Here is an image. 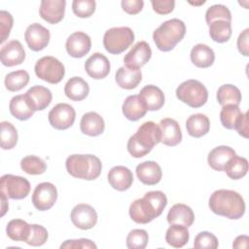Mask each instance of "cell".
I'll return each instance as SVG.
<instances>
[{
	"label": "cell",
	"instance_id": "484cf974",
	"mask_svg": "<svg viewBox=\"0 0 249 249\" xmlns=\"http://www.w3.org/2000/svg\"><path fill=\"white\" fill-rule=\"evenodd\" d=\"M138 95L145 103L148 111L160 110L164 104V94L162 90L154 85L145 86Z\"/></svg>",
	"mask_w": 249,
	"mask_h": 249
},
{
	"label": "cell",
	"instance_id": "4316f807",
	"mask_svg": "<svg viewBox=\"0 0 249 249\" xmlns=\"http://www.w3.org/2000/svg\"><path fill=\"white\" fill-rule=\"evenodd\" d=\"M80 128L84 134L89 136H98L105 128L102 117L96 112H88L83 115L80 122Z\"/></svg>",
	"mask_w": 249,
	"mask_h": 249
},
{
	"label": "cell",
	"instance_id": "ac0fdd59",
	"mask_svg": "<svg viewBox=\"0 0 249 249\" xmlns=\"http://www.w3.org/2000/svg\"><path fill=\"white\" fill-rule=\"evenodd\" d=\"M109 59L100 53H94L91 54L85 63L86 72L89 77L95 80L104 79L110 72Z\"/></svg>",
	"mask_w": 249,
	"mask_h": 249
},
{
	"label": "cell",
	"instance_id": "816d5d0a",
	"mask_svg": "<svg viewBox=\"0 0 249 249\" xmlns=\"http://www.w3.org/2000/svg\"><path fill=\"white\" fill-rule=\"evenodd\" d=\"M249 29L243 30L237 39V49L241 54L244 56L249 55Z\"/></svg>",
	"mask_w": 249,
	"mask_h": 249
},
{
	"label": "cell",
	"instance_id": "6da1fadb",
	"mask_svg": "<svg viewBox=\"0 0 249 249\" xmlns=\"http://www.w3.org/2000/svg\"><path fill=\"white\" fill-rule=\"evenodd\" d=\"M166 204V196L161 191H151L130 204L129 216L137 224H148L162 213Z\"/></svg>",
	"mask_w": 249,
	"mask_h": 249
},
{
	"label": "cell",
	"instance_id": "836d02e7",
	"mask_svg": "<svg viewBox=\"0 0 249 249\" xmlns=\"http://www.w3.org/2000/svg\"><path fill=\"white\" fill-rule=\"evenodd\" d=\"M217 101L220 105H239L241 102V93L238 88L233 85L227 84L221 86L217 90Z\"/></svg>",
	"mask_w": 249,
	"mask_h": 249
},
{
	"label": "cell",
	"instance_id": "52a82bcc",
	"mask_svg": "<svg viewBox=\"0 0 249 249\" xmlns=\"http://www.w3.org/2000/svg\"><path fill=\"white\" fill-rule=\"evenodd\" d=\"M134 33L130 27L121 26L108 29L103 36V46L112 54H119L132 45Z\"/></svg>",
	"mask_w": 249,
	"mask_h": 249
},
{
	"label": "cell",
	"instance_id": "f35d334b",
	"mask_svg": "<svg viewBox=\"0 0 249 249\" xmlns=\"http://www.w3.org/2000/svg\"><path fill=\"white\" fill-rule=\"evenodd\" d=\"M0 142L1 148L4 150L13 149L18 142V131L16 127L9 122L4 121L1 123Z\"/></svg>",
	"mask_w": 249,
	"mask_h": 249
},
{
	"label": "cell",
	"instance_id": "9c48e42d",
	"mask_svg": "<svg viewBox=\"0 0 249 249\" xmlns=\"http://www.w3.org/2000/svg\"><path fill=\"white\" fill-rule=\"evenodd\" d=\"M1 193L11 199H22L29 195L30 183L21 176L5 174L1 177Z\"/></svg>",
	"mask_w": 249,
	"mask_h": 249
},
{
	"label": "cell",
	"instance_id": "ba28073f",
	"mask_svg": "<svg viewBox=\"0 0 249 249\" xmlns=\"http://www.w3.org/2000/svg\"><path fill=\"white\" fill-rule=\"evenodd\" d=\"M34 71L36 76L50 84L59 83L65 74L64 65L53 56H43L37 60Z\"/></svg>",
	"mask_w": 249,
	"mask_h": 249
},
{
	"label": "cell",
	"instance_id": "8fae6325",
	"mask_svg": "<svg viewBox=\"0 0 249 249\" xmlns=\"http://www.w3.org/2000/svg\"><path fill=\"white\" fill-rule=\"evenodd\" d=\"M57 198V190L50 182H43L36 186L32 195V203L36 209L46 211L51 209Z\"/></svg>",
	"mask_w": 249,
	"mask_h": 249
},
{
	"label": "cell",
	"instance_id": "d590c367",
	"mask_svg": "<svg viewBox=\"0 0 249 249\" xmlns=\"http://www.w3.org/2000/svg\"><path fill=\"white\" fill-rule=\"evenodd\" d=\"M224 171L232 180H238L244 177L248 171V160L245 158L234 156L227 163Z\"/></svg>",
	"mask_w": 249,
	"mask_h": 249
},
{
	"label": "cell",
	"instance_id": "277c9868",
	"mask_svg": "<svg viewBox=\"0 0 249 249\" xmlns=\"http://www.w3.org/2000/svg\"><path fill=\"white\" fill-rule=\"evenodd\" d=\"M65 166L71 176L89 181L98 178L102 169L100 160L93 155H71L66 159Z\"/></svg>",
	"mask_w": 249,
	"mask_h": 249
},
{
	"label": "cell",
	"instance_id": "d4e9b609",
	"mask_svg": "<svg viewBox=\"0 0 249 249\" xmlns=\"http://www.w3.org/2000/svg\"><path fill=\"white\" fill-rule=\"evenodd\" d=\"M123 114L124 117L132 122L143 118L147 113V108L141 97L137 94L127 96L123 104Z\"/></svg>",
	"mask_w": 249,
	"mask_h": 249
},
{
	"label": "cell",
	"instance_id": "d6986e66",
	"mask_svg": "<svg viewBox=\"0 0 249 249\" xmlns=\"http://www.w3.org/2000/svg\"><path fill=\"white\" fill-rule=\"evenodd\" d=\"M107 179L113 189L123 192L129 189L132 185L133 175L127 167L117 165L110 169L107 175Z\"/></svg>",
	"mask_w": 249,
	"mask_h": 249
},
{
	"label": "cell",
	"instance_id": "f5cc1de1",
	"mask_svg": "<svg viewBox=\"0 0 249 249\" xmlns=\"http://www.w3.org/2000/svg\"><path fill=\"white\" fill-rule=\"evenodd\" d=\"M234 129L238 132L239 135L247 138L248 137V112L242 113L238 119Z\"/></svg>",
	"mask_w": 249,
	"mask_h": 249
},
{
	"label": "cell",
	"instance_id": "3957f363",
	"mask_svg": "<svg viewBox=\"0 0 249 249\" xmlns=\"http://www.w3.org/2000/svg\"><path fill=\"white\" fill-rule=\"evenodd\" d=\"M161 140L160 125L149 121L143 123L136 133L127 141V151L133 158H142L149 154L155 145Z\"/></svg>",
	"mask_w": 249,
	"mask_h": 249
},
{
	"label": "cell",
	"instance_id": "8d00e7d4",
	"mask_svg": "<svg viewBox=\"0 0 249 249\" xmlns=\"http://www.w3.org/2000/svg\"><path fill=\"white\" fill-rule=\"evenodd\" d=\"M209 35L217 43H225L231 36V24L225 20H216L209 24Z\"/></svg>",
	"mask_w": 249,
	"mask_h": 249
},
{
	"label": "cell",
	"instance_id": "ee69618b",
	"mask_svg": "<svg viewBox=\"0 0 249 249\" xmlns=\"http://www.w3.org/2000/svg\"><path fill=\"white\" fill-rule=\"evenodd\" d=\"M48 239V231L47 230L37 224L30 225V231L29 235L26 239V243L31 246H41L43 245Z\"/></svg>",
	"mask_w": 249,
	"mask_h": 249
},
{
	"label": "cell",
	"instance_id": "7dc6e473",
	"mask_svg": "<svg viewBox=\"0 0 249 249\" xmlns=\"http://www.w3.org/2000/svg\"><path fill=\"white\" fill-rule=\"evenodd\" d=\"M13 17L7 11L0 12V31H1V40L0 42L3 43L10 35V31L13 27Z\"/></svg>",
	"mask_w": 249,
	"mask_h": 249
},
{
	"label": "cell",
	"instance_id": "4dcf8cb0",
	"mask_svg": "<svg viewBox=\"0 0 249 249\" xmlns=\"http://www.w3.org/2000/svg\"><path fill=\"white\" fill-rule=\"evenodd\" d=\"M186 128L189 135L199 138L208 133L210 128V121L203 114H193L186 121Z\"/></svg>",
	"mask_w": 249,
	"mask_h": 249
},
{
	"label": "cell",
	"instance_id": "f907efd6",
	"mask_svg": "<svg viewBox=\"0 0 249 249\" xmlns=\"http://www.w3.org/2000/svg\"><path fill=\"white\" fill-rule=\"evenodd\" d=\"M123 10L129 15H136L142 11L144 2L142 0H123L122 1Z\"/></svg>",
	"mask_w": 249,
	"mask_h": 249
},
{
	"label": "cell",
	"instance_id": "8992f818",
	"mask_svg": "<svg viewBox=\"0 0 249 249\" xmlns=\"http://www.w3.org/2000/svg\"><path fill=\"white\" fill-rule=\"evenodd\" d=\"M177 98L192 108L203 106L208 98L207 89L197 80H187L176 89Z\"/></svg>",
	"mask_w": 249,
	"mask_h": 249
},
{
	"label": "cell",
	"instance_id": "74e56055",
	"mask_svg": "<svg viewBox=\"0 0 249 249\" xmlns=\"http://www.w3.org/2000/svg\"><path fill=\"white\" fill-rule=\"evenodd\" d=\"M29 82V74L25 70H17L10 72L5 77V87L10 91H18L22 89Z\"/></svg>",
	"mask_w": 249,
	"mask_h": 249
},
{
	"label": "cell",
	"instance_id": "1f68e13d",
	"mask_svg": "<svg viewBox=\"0 0 249 249\" xmlns=\"http://www.w3.org/2000/svg\"><path fill=\"white\" fill-rule=\"evenodd\" d=\"M190 56L192 62L199 68H207L211 66L215 60L213 50L205 44H197L193 47Z\"/></svg>",
	"mask_w": 249,
	"mask_h": 249
},
{
	"label": "cell",
	"instance_id": "2e32d148",
	"mask_svg": "<svg viewBox=\"0 0 249 249\" xmlns=\"http://www.w3.org/2000/svg\"><path fill=\"white\" fill-rule=\"evenodd\" d=\"M0 58L3 65L12 67L21 64L25 59V52L18 40H12L5 44L0 51Z\"/></svg>",
	"mask_w": 249,
	"mask_h": 249
},
{
	"label": "cell",
	"instance_id": "c3c4849f",
	"mask_svg": "<svg viewBox=\"0 0 249 249\" xmlns=\"http://www.w3.org/2000/svg\"><path fill=\"white\" fill-rule=\"evenodd\" d=\"M153 10L159 15H167L171 13L175 6L173 0H152L151 1Z\"/></svg>",
	"mask_w": 249,
	"mask_h": 249
},
{
	"label": "cell",
	"instance_id": "5bb4252c",
	"mask_svg": "<svg viewBox=\"0 0 249 249\" xmlns=\"http://www.w3.org/2000/svg\"><path fill=\"white\" fill-rule=\"evenodd\" d=\"M152 56V50L145 41L136 43L132 49L124 55V66L130 69H140L144 66Z\"/></svg>",
	"mask_w": 249,
	"mask_h": 249
},
{
	"label": "cell",
	"instance_id": "ab89813d",
	"mask_svg": "<svg viewBox=\"0 0 249 249\" xmlns=\"http://www.w3.org/2000/svg\"><path fill=\"white\" fill-rule=\"evenodd\" d=\"M21 169L30 175L43 174L47 169L46 162L37 156H26L20 160Z\"/></svg>",
	"mask_w": 249,
	"mask_h": 249
},
{
	"label": "cell",
	"instance_id": "83f0119b",
	"mask_svg": "<svg viewBox=\"0 0 249 249\" xmlns=\"http://www.w3.org/2000/svg\"><path fill=\"white\" fill-rule=\"evenodd\" d=\"M9 109L11 114L19 121L28 120L35 112L25 93L14 96L10 101Z\"/></svg>",
	"mask_w": 249,
	"mask_h": 249
},
{
	"label": "cell",
	"instance_id": "f1b7e54d",
	"mask_svg": "<svg viewBox=\"0 0 249 249\" xmlns=\"http://www.w3.org/2000/svg\"><path fill=\"white\" fill-rule=\"evenodd\" d=\"M118 86L124 89H135L142 80V73L139 69H130L125 66L120 67L115 75Z\"/></svg>",
	"mask_w": 249,
	"mask_h": 249
},
{
	"label": "cell",
	"instance_id": "7bdbcfd3",
	"mask_svg": "<svg viewBox=\"0 0 249 249\" xmlns=\"http://www.w3.org/2000/svg\"><path fill=\"white\" fill-rule=\"evenodd\" d=\"M149 236L145 230L135 229L126 236V246L129 249H144L148 244Z\"/></svg>",
	"mask_w": 249,
	"mask_h": 249
},
{
	"label": "cell",
	"instance_id": "f546056e",
	"mask_svg": "<svg viewBox=\"0 0 249 249\" xmlns=\"http://www.w3.org/2000/svg\"><path fill=\"white\" fill-rule=\"evenodd\" d=\"M89 92V84L81 77L70 78L64 87L65 95L73 101H81L85 99Z\"/></svg>",
	"mask_w": 249,
	"mask_h": 249
},
{
	"label": "cell",
	"instance_id": "db71d44e",
	"mask_svg": "<svg viewBox=\"0 0 249 249\" xmlns=\"http://www.w3.org/2000/svg\"><path fill=\"white\" fill-rule=\"evenodd\" d=\"M248 241H249V237L247 235H238L234 239V241L232 243V247L233 248H247Z\"/></svg>",
	"mask_w": 249,
	"mask_h": 249
},
{
	"label": "cell",
	"instance_id": "d6a6232c",
	"mask_svg": "<svg viewBox=\"0 0 249 249\" xmlns=\"http://www.w3.org/2000/svg\"><path fill=\"white\" fill-rule=\"evenodd\" d=\"M190 232L188 228L182 225H170L165 233V241L174 248H181L188 243Z\"/></svg>",
	"mask_w": 249,
	"mask_h": 249
},
{
	"label": "cell",
	"instance_id": "11a10c76",
	"mask_svg": "<svg viewBox=\"0 0 249 249\" xmlns=\"http://www.w3.org/2000/svg\"><path fill=\"white\" fill-rule=\"evenodd\" d=\"M1 216H4L8 210V197L1 193Z\"/></svg>",
	"mask_w": 249,
	"mask_h": 249
},
{
	"label": "cell",
	"instance_id": "9a60e30c",
	"mask_svg": "<svg viewBox=\"0 0 249 249\" xmlns=\"http://www.w3.org/2000/svg\"><path fill=\"white\" fill-rule=\"evenodd\" d=\"M65 48L70 56L80 58L85 56L90 51L91 40L85 32L77 31L68 37Z\"/></svg>",
	"mask_w": 249,
	"mask_h": 249
},
{
	"label": "cell",
	"instance_id": "e0dca14e",
	"mask_svg": "<svg viewBox=\"0 0 249 249\" xmlns=\"http://www.w3.org/2000/svg\"><path fill=\"white\" fill-rule=\"evenodd\" d=\"M65 0H43L40 5L41 18L51 24L58 23L64 17Z\"/></svg>",
	"mask_w": 249,
	"mask_h": 249
},
{
	"label": "cell",
	"instance_id": "7c38bea8",
	"mask_svg": "<svg viewBox=\"0 0 249 249\" xmlns=\"http://www.w3.org/2000/svg\"><path fill=\"white\" fill-rule=\"evenodd\" d=\"M71 221L75 227L81 230L92 229L97 223L95 209L87 203H79L71 210Z\"/></svg>",
	"mask_w": 249,
	"mask_h": 249
},
{
	"label": "cell",
	"instance_id": "7402d4cb",
	"mask_svg": "<svg viewBox=\"0 0 249 249\" xmlns=\"http://www.w3.org/2000/svg\"><path fill=\"white\" fill-rule=\"evenodd\" d=\"M236 154L234 150L229 146H218L210 151L207 157L209 166L217 171H224L229 160Z\"/></svg>",
	"mask_w": 249,
	"mask_h": 249
},
{
	"label": "cell",
	"instance_id": "681fc988",
	"mask_svg": "<svg viewBox=\"0 0 249 249\" xmlns=\"http://www.w3.org/2000/svg\"><path fill=\"white\" fill-rule=\"evenodd\" d=\"M60 248H96V245L89 239L80 238V239H69L64 241Z\"/></svg>",
	"mask_w": 249,
	"mask_h": 249
},
{
	"label": "cell",
	"instance_id": "bcb514c9",
	"mask_svg": "<svg viewBox=\"0 0 249 249\" xmlns=\"http://www.w3.org/2000/svg\"><path fill=\"white\" fill-rule=\"evenodd\" d=\"M219 245L217 237L209 231H201L195 237L194 247L196 249H215Z\"/></svg>",
	"mask_w": 249,
	"mask_h": 249
},
{
	"label": "cell",
	"instance_id": "5b68a950",
	"mask_svg": "<svg viewBox=\"0 0 249 249\" xmlns=\"http://www.w3.org/2000/svg\"><path fill=\"white\" fill-rule=\"evenodd\" d=\"M185 23L179 18H171L161 23L153 33L157 48L161 52H169L184 38Z\"/></svg>",
	"mask_w": 249,
	"mask_h": 249
},
{
	"label": "cell",
	"instance_id": "30bf717a",
	"mask_svg": "<svg viewBox=\"0 0 249 249\" xmlns=\"http://www.w3.org/2000/svg\"><path fill=\"white\" fill-rule=\"evenodd\" d=\"M75 117V109L67 103L56 104L48 115L50 124L58 130H64L72 126Z\"/></svg>",
	"mask_w": 249,
	"mask_h": 249
},
{
	"label": "cell",
	"instance_id": "cb8c5ba5",
	"mask_svg": "<svg viewBox=\"0 0 249 249\" xmlns=\"http://www.w3.org/2000/svg\"><path fill=\"white\" fill-rule=\"evenodd\" d=\"M29 102L31 103L34 111H42L46 109L53 99L52 91L43 86H33L26 92Z\"/></svg>",
	"mask_w": 249,
	"mask_h": 249
},
{
	"label": "cell",
	"instance_id": "7a4b0ae2",
	"mask_svg": "<svg viewBox=\"0 0 249 249\" xmlns=\"http://www.w3.org/2000/svg\"><path fill=\"white\" fill-rule=\"evenodd\" d=\"M210 210L228 219H240L245 213V202L241 195L232 190H217L209 198Z\"/></svg>",
	"mask_w": 249,
	"mask_h": 249
},
{
	"label": "cell",
	"instance_id": "44dd1931",
	"mask_svg": "<svg viewBox=\"0 0 249 249\" xmlns=\"http://www.w3.org/2000/svg\"><path fill=\"white\" fill-rule=\"evenodd\" d=\"M160 128L161 132V140L164 145L166 146H176L182 140V132L179 124L171 119L165 118L160 122Z\"/></svg>",
	"mask_w": 249,
	"mask_h": 249
},
{
	"label": "cell",
	"instance_id": "b9f144b4",
	"mask_svg": "<svg viewBox=\"0 0 249 249\" xmlns=\"http://www.w3.org/2000/svg\"><path fill=\"white\" fill-rule=\"evenodd\" d=\"M205 20L209 25L216 20H225L227 22L231 21V15L228 7L221 4H216L209 7L205 13Z\"/></svg>",
	"mask_w": 249,
	"mask_h": 249
},
{
	"label": "cell",
	"instance_id": "e575fe53",
	"mask_svg": "<svg viewBox=\"0 0 249 249\" xmlns=\"http://www.w3.org/2000/svg\"><path fill=\"white\" fill-rule=\"evenodd\" d=\"M30 231V225L21 219L11 220L6 228L7 235L15 241H26Z\"/></svg>",
	"mask_w": 249,
	"mask_h": 249
},
{
	"label": "cell",
	"instance_id": "60d3db41",
	"mask_svg": "<svg viewBox=\"0 0 249 249\" xmlns=\"http://www.w3.org/2000/svg\"><path fill=\"white\" fill-rule=\"evenodd\" d=\"M241 114L242 112L237 105L223 106L220 112V120L223 126L228 129H234Z\"/></svg>",
	"mask_w": 249,
	"mask_h": 249
},
{
	"label": "cell",
	"instance_id": "603a6c76",
	"mask_svg": "<svg viewBox=\"0 0 249 249\" xmlns=\"http://www.w3.org/2000/svg\"><path fill=\"white\" fill-rule=\"evenodd\" d=\"M195 221V213L192 208L184 203L174 204L167 214V222L169 225H182L191 227Z\"/></svg>",
	"mask_w": 249,
	"mask_h": 249
},
{
	"label": "cell",
	"instance_id": "f6af8a7d",
	"mask_svg": "<svg viewBox=\"0 0 249 249\" xmlns=\"http://www.w3.org/2000/svg\"><path fill=\"white\" fill-rule=\"evenodd\" d=\"M95 7L94 0H74L72 3L73 13L82 18L90 17L94 13Z\"/></svg>",
	"mask_w": 249,
	"mask_h": 249
},
{
	"label": "cell",
	"instance_id": "ffe728a7",
	"mask_svg": "<svg viewBox=\"0 0 249 249\" xmlns=\"http://www.w3.org/2000/svg\"><path fill=\"white\" fill-rule=\"evenodd\" d=\"M136 175L143 184L153 186L161 180L162 172L159 163L153 160H147L136 166Z\"/></svg>",
	"mask_w": 249,
	"mask_h": 249
},
{
	"label": "cell",
	"instance_id": "4fadbf2b",
	"mask_svg": "<svg viewBox=\"0 0 249 249\" xmlns=\"http://www.w3.org/2000/svg\"><path fill=\"white\" fill-rule=\"evenodd\" d=\"M50 38L49 29L37 22L30 24L24 32V39L28 48L34 52L44 50L49 45Z\"/></svg>",
	"mask_w": 249,
	"mask_h": 249
}]
</instances>
